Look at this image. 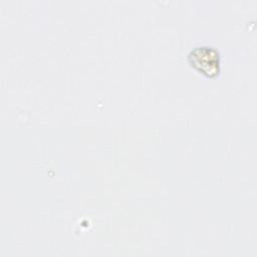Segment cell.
Returning a JSON list of instances; mask_svg holds the SVG:
<instances>
[{
	"instance_id": "6da1fadb",
	"label": "cell",
	"mask_w": 257,
	"mask_h": 257,
	"mask_svg": "<svg viewBox=\"0 0 257 257\" xmlns=\"http://www.w3.org/2000/svg\"><path fill=\"white\" fill-rule=\"evenodd\" d=\"M189 65L207 78H215L221 72V55L217 48L210 45H198L187 55Z\"/></svg>"
}]
</instances>
